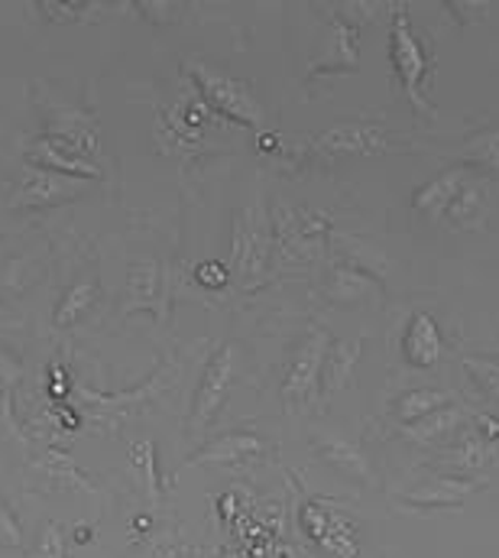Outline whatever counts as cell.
Here are the masks:
<instances>
[{"mask_svg": "<svg viewBox=\"0 0 499 558\" xmlns=\"http://www.w3.org/2000/svg\"><path fill=\"white\" fill-rule=\"evenodd\" d=\"M0 543L3 546H20V523L10 517V510L0 504Z\"/></svg>", "mask_w": 499, "mask_h": 558, "instance_id": "obj_30", "label": "cell"}, {"mask_svg": "<svg viewBox=\"0 0 499 558\" xmlns=\"http://www.w3.org/2000/svg\"><path fill=\"white\" fill-rule=\"evenodd\" d=\"M361 351H364V338H357V341L331 338V348H328L325 364H321V400H331L354 384Z\"/></svg>", "mask_w": 499, "mask_h": 558, "instance_id": "obj_17", "label": "cell"}, {"mask_svg": "<svg viewBox=\"0 0 499 558\" xmlns=\"http://www.w3.org/2000/svg\"><path fill=\"white\" fill-rule=\"evenodd\" d=\"M467 175H471L467 166H451V169H445L441 175H435L431 182L418 185V189L412 192V208H415V215H422L425 221H441V218H448V211H451L458 192L464 189Z\"/></svg>", "mask_w": 499, "mask_h": 558, "instance_id": "obj_14", "label": "cell"}, {"mask_svg": "<svg viewBox=\"0 0 499 558\" xmlns=\"http://www.w3.org/2000/svg\"><path fill=\"white\" fill-rule=\"evenodd\" d=\"M308 445L328 468H334L351 484H361V487H374L376 484L374 461L367 458V451L354 438L341 435L338 428H312Z\"/></svg>", "mask_w": 499, "mask_h": 558, "instance_id": "obj_9", "label": "cell"}, {"mask_svg": "<svg viewBox=\"0 0 499 558\" xmlns=\"http://www.w3.org/2000/svg\"><path fill=\"white\" fill-rule=\"evenodd\" d=\"M26 166L46 169V172H59V175H72V179H98V166H92L85 156L72 153L69 146L56 143L49 137H39L23 149Z\"/></svg>", "mask_w": 499, "mask_h": 558, "instance_id": "obj_16", "label": "cell"}, {"mask_svg": "<svg viewBox=\"0 0 499 558\" xmlns=\"http://www.w3.org/2000/svg\"><path fill=\"white\" fill-rule=\"evenodd\" d=\"M234 377H238V348L234 344H221L211 354V361L205 367V377H202V384L195 390V403H192V416H188V428L192 432H208V425L218 418V413L228 403Z\"/></svg>", "mask_w": 499, "mask_h": 558, "instance_id": "obj_8", "label": "cell"}, {"mask_svg": "<svg viewBox=\"0 0 499 558\" xmlns=\"http://www.w3.org/2000/svg\"><path fill=\"white\" fill-rule=\"evenodd\" d=\"M269 221H272L276 251L289 264H308L328 247L331 215L312 205H276Z\"/></svg>", "mask_w": 499, "mask_h": 558, "instance_id": "obj_2", "label": "cell"}, {"mask_svg": "<svg viewBox=\"0 0 499 558\" xmlns=\"http://www.w3.org/2000/svg\"><path fill=\"white\" fill-rule=\"evenodd\" d=\"M448 403H451V397H448L445 390H428V387H418V390H409V393H402V397L392 403V416L399 418L402 425H412V422L431 416L435 410H441V407H448Z\"/></svg>", "mask_w": 499, "mask_h": 558, "instance_id": "obj_22", "label": "cell"}, {"mask_svg": "<svg viewBox=\"0 0 499 558\" xmlns=\"http://www.w3.org/2000/svg\"><path fill=\"white\" fill-rule=\"evenodd\" d=\"M379 292V279L370 270L357 267V264H348V260H338L334 274H331V295L341 299V302H354V299H367Z\"/></svg>", "mask_w": 499, "mask_h": 558, "instance_id": "obj_21", "label": "cell"}, {"mask_svg": "<svg viewBox=\"0 0 499 558\" xmlns=\"http://www.w3.org/2000/svg\"><path fill=\"white\" fill-rule=\"evenodd\" d=\"M228 277H231V274H228V267H224V264H218V260H208V264H202V267H198V279H202L208 289L224 286Z\"/></svg>", "mask_w": 499, "mask_h": 558, "instance_id": "obj_29", "label": "cell"}, {"mask_svg": "<svg viewBox=\"0 0 499 558\" xmlns=\"http://www.w3.org/2000/svg\"><path fill=\"white\" fill-rule=\"evenodd\" d=\"M487 198H490V182L477 179L474 172L467 175L464 189L458 192L451 211H448V221H454V228H471L484 218V208H487Z\"/></svg>", "mask_w": 499, "mask_h": 558, "instance_id": "obj_20", "label": "cell"}, {"mask_svg": "<svg viewBox=\"0 0 499 558\" xmlns=\"http://www.w3.org/2000/svg\"><path fill=\"white\" fill-rule=\"evenodd\" d=\"M33 558H69V553H65V533H62L59 523L46 526V533L39 539V549L33 553Z\"/></svg>", "mask_w": 499, "mask_h": 558, "instance_id": "obj_28", "label": "cell"}, {"mask_svg": "<svg viewBox=\"0 0 499 558\" xmlns=\"http://www.w3.org/2000/svg\"><path fill=\"white\" fill-rule=\"evenodd\" d=\"M159 267L153 260L146 264H136L130 270V308H139V305H149L156 295H159Z\"/></svg>", "mask_w": 499, "mask_h": 558, "instance_id": "obj_23", "label": "cell"}, {"mask_svg": "<svg viewBox=\"0 0 499 558\" xmlns=\"http://www.w3.org/2000/svg\"><path fill=\"white\" fill-rule=\"evenodd\" d=\"M272 254H276L272 221L266 218L263 202H256L253 208L238 215L234 225V274L241 277L244 289H256L259 282H266Z\"/></svg>", "mask_w": 499, "mask_h": 558, "instance_id": "obj_5", "label": "cell"}, {"mask_svg": "<svg viewBox=\"0 0 499 558\" xmlns=\"http://www.w3.org/2000/svg\"><path fill=\"white\" fill-rule=\"evenodd\" d=\"M308 149L321 159H338V156H382L395 149H412V143L389 134L382 124L374 121H344L312 137Z\"/></svg>", "mask_w": 499, "mask_h": 558, "instance_id": "obj_6", "label": "cell"}, {"mask_svg": "<svg viewBox=\"0 0 499 558\" xmlns=\"http://www.w3.org/2000/svg\"><path fill=\"white\" fill-rule=\"evenodd\" d=\"M494 451H497V445L494 441H487L477 428H471V425H464L458 435H454V445H448L445 448V464L454 471V474H467V471H480L484 464H490L494 461Z\"/></svg>", "mask_w": 499, "mask_h": 558, "instance_id": "obj_18", "label": "cell"}, {"mask_svg": "<svg viewBox=\"0 0 499 558\" xmlns=\"http://www.w3.org/2000/svg\"><path fill=\"white\" fill-rule=\"evenodd\" d=\"M266 454V441L259 432L253 428H234V432H224L218 438H211L208 445H202L188 464H247L253 458H263Z\"/></svg>", "mask_w": 499, "mask_h": 558, "instance_id": "obj_13", "label": "cell"}, {"mask_svg": "<svg viewBox=\"0 0 499 558\" xmlns=\"http://www.w3.org/2000/svg\"><path fill=\"white\" fill-rule=\"evenodd\" d=\"M42 137L69 146L78 156L98 153V146H101L98 143V118H92L85 111H75L69 105H59V101L46 105V131H42Z\"/></svg>", "mask_w": 499, "mask_h": 558, "instance_id": "obj_12", "label": "cell"}, {"mask_svg": "<svg viewBox=\"0 0 499 558\" xmlns=\"http://www.w3.org/2000/svg\"><path fill=\"white\" fill-rule=\"evenodd\" d=\"M328 348H331V335L321 325H312L305 331L302 344L295 348V354L285 367L282 387H279L289 413H308L321 400V364H325Z\"/></svg>", "mask_w": 499, "mask_h": 558, "instance_id": "obj_4", "label": "cell"}, {"mask_svg": "<svg viewBox=\"0 0 499 558\" xmlns=\"http://www.w3.org/2000/svg\"><path fill=\"white\" fill-rule=\"evenodd\" d=\"M92 539V530L88 526H78V543H88Z\"/></svg>", "mask_w": 499, "mask_h": 558, "instance_id": "obj_31", "label": "cell"}, {"mask_svg": "<svg viewBox=\"0 0 499 558\" xmlns=\"http://www.w3.org/2000/svg\"><path fill=\"white\" fill-rule=\"evenodd\" d=\"M92 302H95V286H92V282L72 286V289L65 292V302H62L59 312H56V325H72V322H78V318L92 308Z\"/></svg>", "mask_w": 499, "mask_h": 558, "instance_id": "obj_26", "label": "cell"}, {"mask_svg": "<svg viewBox=\"0 0 499 558\" xmlns=\"http://www.w3.org/2000/svg\"><path fill=\"white\" fill-rule=\"evenodd\" d=\"M461 159L471 166H484V169L499 172V131H484V134L467 140L461 149Z\"/></svg>", "mask_w": 499, "mask_h": 558, "instance_id": "obj_24", "label": "cell"}, {"mask_svg": "<svg viewBox=\"0 0 499 558\" xmlns=\"http://www.w3.org/2000/svg\"><path fill=\"white\" fill-rule=\"evenodd\" d=\"M82 192H85L82 179L26 166V175H23L16 195L10 198V208H49V205H62L69 198H78Z\"/></svg>", "mask_w": 499, "mask_h": 558, "instance_id": "obj_11", "label": "cell"}, {"mask_svg": "<svg viewBox=\"0 0 499 558\" xmlns=\"http://www.w3.org/2000/svg\"><path fill=\"white\" fill-rule=\"evenodd\" d=\"M464 422H467V416H464L458 407L448 403V407L435 410L431 416L405 425L402 435H405L409 441H415V445H435V441H441V438H448V435H458V432L464 428Z\"/></svg>", "mask_w": 499, "mask_h": 558, "instance_id": "obj_19", "label": "cell"}, {"mask_svg": "<svg viewBox=\"0 0 499 558\" xmlns=\"http://www.w3.org/2000/svg\"><path fill=\"white\" fill-rule=\"evenodd\" d=\"M441 354H445V341H441L438 322L428 312H422V308L412 312L409 328L402 335V357L415 371H431V367H438Z\"/></svg>", "mask_w": 499, "mask_h": 558, "instance_id": "obj_15", "label": "cell"}, {"mask_svg": "<svg viewBox=\"0 0 499 558\" xmlns=\"http://www.w3.org/2000/svg\"><path fill=\"white\" fill-rule=\"evenodd\" d=\"M464 371L487 400L499 403V357H464Z\"/></svg>", "mask_w": 499, "mask_h": 558, "instance_id": "obj_25", "label": "cell"}, {"mask_svg": "<svg viewBox=\"0 0 499 558\" xmlns=\"http://www.w3.org/2000/svg\"><path fill=\"white\" fill-rule=\"evenodd\" d=\"M39 10H46L49 20H98L101 16V3H56V0H46V3H39Z\"/></svg>", "mask_w": 499, "mask_h": 558, "instance_id": "obj_27", "label": "cell"}, {"mask_svg": "<svg viewBox=\"0 0 499 558\" xmlns=\"http://www.w3.org/2000/svg\"><path fill=\"white\" fill-rule=\"evenodd\" d=\"M185 75H192L202 101L211 111L228 114L231 121H241V124H253V128L266 124L263 105L253 95L249 82L231 75V72H221V69H215V65H208L202 59H185Z\"/></svg>", "mask_w": 499, "mask_h": 558, "instance_id": "obj_3", "label": "cell"}, {"mask_svg": "<svg viewBox=\"0 0 499 558\" xmlns=\"http://www.w3.org/2000/svg\"><path fill=\"white\" fill-rule=\"evenodd\" d=\"M389 62L392 72L409 98V105L425 114L435 118V105L425 98V82L431 78V59L422 46V39L415 36L412 23H409V7L392 3V33H389Z\"/></svg>", "mask_w": 499, "mask_h": 558, "instance_id": "obj_1", "label": "cell"}, {"mask_svg": "<svg viewBox=\"0 0 499 558\" xmlns=\"http://www.w3.org/2000/svg\"><path fill=\"white\" fill-rule=\"evenodd\" d=\"M299 520L308 533V539L328 558H361V536L357 526L328 500L305 497Z\"/></svg>", "mask_w": 499, "mask_h": 558, "instance_id": "obj_7", "label": "cell"}, {"mask_svg": "<svg viewBox=\"0 0 499 558\" xmlns=\"http://www.w3.org/2000/svg\"><path fill=\"white\" fill-rule=\"evenodd\" d=\"M480 487L484 484L471 474L445 471V474L425 477L418 487H412L409 494H402L395 500L409 510H454V507H464L467 497H474Z\"/></svg>", "mask_w": 499, "mask_h": 558, "instance_id": "obj_10", "label": "cell"}]
</instances>
